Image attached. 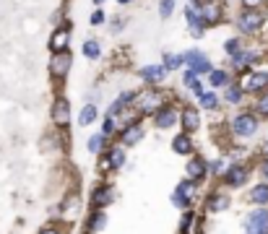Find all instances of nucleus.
Masks as SVG:
<instances>
[{"label": "nucleus", "instance_id": "18", "mask_svg": "<svg viewBox=\"0 0 268 234\" xmlns=\"http://www.w3.org/2000/svg\"><path fill=\"white\" fill-rule=\"evenodd\" d=\"M188 174H190L193 180H203V174H206V164L200 161V159H190V161H188Z\"/></svg>", "mask_w": 268, "mask_h": 234}, {"label": "nucleus", "instance_id": "16", "mask_svg": "<svg viewBox=\"0 0 268 234\" xmlns=\"http://www.w3.org/2000/svg\"><path fill=\"white\" fill-rule=\"evenodd\" d=\"M172 149L177 151V154H190L193 151V140L183 133V135H177V138H172Z\"/></svg>", "mask_w": 268, "mask_h": 234}, {"label": "nucleus", "instance_id": "4", "mask_svg": "<svg viewBox=\"0 0 268 234\" xmlns=\"http://www.w3.org/2000/svg\"><path fill=\"white\" fill-rule=\"evenodd\" d=\"M232 128H234L237 135H253V133L258 130V120H255L253 114H237L234 123H232Z\"/></svg>", "mask_w": 268, "mask_h": 234}, {"label": "nucleus", "instance_id": "17", "mask_svg": "<svg viewBox=\"0 0 268 234\" xmlns=\"http://www.w3.org/2000/svg\"><path fill=\"white\" fill-rule=\"evenodd\" d=\"M250 200L258 203V206H265V203H268V185H265V182L253 187V190H250Z\"/></svg>", "mask_w": 268, "mask_h": 234}, {"label": "nucleus", "instance_id": "40", "mask_svg": "<svg viewBox=\"0 0 268 234\" xmlns=\"http://www.w3.org/2000/svg\"><path fill=\"white\" fill-rule=\"evenodd\" d=\"M263 180H265V185H268V159L263 161Z\"/></svg>", "mask_w": 268, "mask_h": 234}, {"label": "nucleus", "instance_id": "39", "mask_svg": "<svg viewBox=\"0 0 268 234\" xmlns=\"http://www.w3.org/2000/svg\"><path fill=\"white\" fill-rule=\"evenodd\" d=\"M112 130H115V123L107 120V123H104V133H112Z\"/></svg>", "mask_w": 268, "mask_h": 234}, {"label": "nucleus", "instance_id": "6", "mask_svg": "<svg viewBox=\"0 0 268 234\" xmlns=\"http://www.w3.org/2000/svg\"><path fill=\"white\" fill-rule=\"evenodd\" d=\"M188 65H190V70L198 76V73H209L211 70V65H209V60L203 57V52H198V50H193V52H185V57H183Z\"/></svg>", "mask_w": 268, "mask_h": 234}, {"label": "nucleus", "instance_id": "38", "mask_svg": "<svg viewBox=\"0 0 268 234\" xmlns=\"http://www.w3.org/2000/svg\"><path fill=\"white\" fill-rule=\"evenodd\" d=\"M104 21V16H102V11H97L94 16H92V23H102Z\"/></svg>", "mask_w": 268, "mask_h": 234}, {"label": "nucleus", "instance_id": "25", "mask_svg": "<svg viewBox=\"0 0 268 234\" xmlns=\"http://www.w3.org/2000/svg\"><path fill=\"white\" fill-rule=\"evenodd\" d=\"M209 81H211V86H224V83L229 81V76L224 73V70H211Z\"/></svg>", "mask_w": 268, "mask_h": 234}, {"label": "nucleus", "instance_id": "35", "mask_svg": "<svg viewBox=\"0 0 268 234\" xmlns=\"http://www.w3.org/2000/svg\"><path fill=\"white\" fill-rule=\"evenodd\" d=\"M242 3H245V8H248V11H255V8L263 3V0H242Z\"/></svg>", "mask_w": 268, "mask_h": 234}, {"label": "nucleus", "instance_id": "3", "mask_svg": "<svg viewBox=\"0 0 268 234\" xmlns=\"http://www.w3.org/2000/svg\"><path fill=\"white\" fill-rule=\"evenodd\" d=\"M71 63H73V57H71V50H68V52H57V55H52V60H50V73H52L55 78H63V76H68V70H71Z\"/></svg>", "mask_w": 268, "mask_h": 234}, {"label": "nucleus", "instance_id": "9", "mask_svg": "<svg viewBox=\"0 0 268 234\" xmlns=\"http://www.w3.org/2000/svg\"><path fill=\"white\" fill-rule=\"evenodd\" d=\"M265 86H268V73H253V76L245 78V83H242L245 91H260Z\"/></svg>", "mask_w": 268, "mask_h": 234}, {"label": "nucleus", "instance_id": "5", "mask_svg": "<svg viewBox=\"0 0 268 234\" xmlns=\"http://www.w3.org/2000/svg\"><path fill=\"white\" fill-rule=\"evenodd\" d=\"M193 193H195V185H193V182H183V185L172 193V203H174L177 208H188L190 200H193Z\"/></svg>", "mask_w": 268, "mask_h": 234}, {"label": "nucleus", "instance_id": "2", "mask_svg": "<svg viewBox=\"0 0 268 234\" xmlns=\"http://www.w3.org/2000/svg\"><path fill=\"white\" fill-rule=\"evenodd\" d=\"M263 13L255 8V11H245L242 16H240V29L245 32V34H255L260 26H263Z\"/></svg>", "mask_w": 268, "mask_h": 234}, {"label": "nucleus", "instance_id": "44", "mask_svg": "<svg viewBox=\"0 0 268 234\" xmlns=\"http://www.w3.org/2000/svg\"><path fill=\"white\" fill-rule=\"evenodd\" d=\"M198 234H200V231H198Z\"/></svg>", "mask_w": 268, "mask_h": 234}, {"label": "nucleus", "instance_id": "31", "mask_svg": "<svg viewBox=\"0 0 268 234\" xmlns=\"http://www.w3.org/2000/svg\"><path fill=\"white\" fill-rule=\"evenodd\" d=\"M200 104H203L206 109H216V104H219V99L214 97V94H203V97H200Z\"/></svg>", "mask_w": 268, "mask_h": 234}, {"label": "nucleus", "instance_id": "22", "mask_svg": "<svg viewBox=\"0 0 268 234\" xmlns=\"http://www.w3.org/2000/svg\"><path fill=\"white\" fill-rule=\"evenodd\" d=\"M253 60H255V52H237V55H232V63H234L237 68L248 65V63H253Z\"/></svg>", "mask_w": 268, "mask_h": 234}, {"label": "nucleus", "instance_id": "42", "mask_svg": "<svg viewBox=\"0 0 268 234\" xmlns=\"http://www.w3.org/2000/svg\"><path fill=\"white\" fill-rule=\"evenodd\" d=\"M97 3H102V0H97Z\"/></svg>", "mask_w": 268, "mask_h": 234}, {"label": "nucleus", "instance_id": "33", "mask_svg": "<svg viewBox=\"0 0 268 234\" xmlns=\"http://www.w3.org/2000/svg\"><path fill=\"white\" fill-rule=\"evenodd\" d=\"M255 109H258V114H265V117H268V94H265V97L258 102V107H255Z\"/></svg>", "mask_w": 268, "mask_h": 234}, {"label": "nucleus", "instance_id": "13", "mask_svg": "<svg viewBox=\"0 0 268 234\" xmlns=\"http://www.w3.org/2000/svg\"><path fill=\"white\" fill-rule=\"evenodd\" d=\"M138 104H141V109H143V112H159L162 94H143Z\"/></svg>", "mask_w": 268, "mask_h": 234}, {"label": "nucleus", "instance_id": "21", "mask_svg": "<svg viewBox=\"0 0 268 234\" xmlns=\"http://www.w3.org/2000/svg\"><path fill=\"white\" fill-rule=\"evenodd\" d=\"M97 120V107L94 104H88L81 109V125H88V123H94Z\"/></svg>", "mask_w": 268, "mask_h": 234}, {"label": "nucleus", "instance_id": "37", "mask_svg": "<svg viewBox=\"0 0 268 234\" xmlns=\"http://www.w3.org/2000/svg\"><path fill=\"white\" fill-rule=\"evenodd\" d=\"M39 234H60V229H57V226H44Z\"/></svg>", "mask_w": 268, "mask_h": 234}, {"label": "nucleus", "instance_id": "15", "mask_svg": "<svg viewBox=\"0 0 268 234\" xmlns=\"http://www.w3.org/2000/svg\"><path fill=\"white\" fill-rule=\"evenodd\" d=\"M141 135H143V125H141V123H133V125H128V128H125L123 140L133 146V143H138V140H141Z\"/></svg>", "mask_w": 268, "mask_h": 234}, {"label": "nucleus", "instance_id": "28", "mask_svg": "<svg viewBox=\"0 0 268 234\" xmlns=\"http://www.w3.org/2000/svg\"><path fill=\"white\" fill-rule=\"evenodd\" d=\"M102 146H104V135H92V138H88V151H92V154H99Z\"/></svg>", "mask_w": 268, "mask_h": 234}, {"label": "nucleus", "instance_id": "41", "mask_svg": "<svg viewBox=\"0 0 268 234\" xmlns=\"http://www.w3.org/2000/svg\"><path fill=\"white\" fill-rule=\"evenodd\" d=\"M117 3H128V0H117Z\"/></svg>", "mask_w": 268, "mask_h": 234}, {"label": "nucleus", "instance_id": "30", "mask_svg": "<svg viewBox=\"0 0 268 234\" xmlns=\"http://www.w3.org/2000/svg\"><path fill=\"white\" fill-rule=\"evenodd\" d=\"M88 226H92V231H99L104 226V214H102V211H97V214L92 216V224H88Z\"/></svg>", "mask_w": 268, "mask_h": 234}, {"label": "nucleus", "instance_id": "1", "mask_svg": "<svg viewBox=\"0 0 268 234\" xmlns=\"http://www.w3.org/2000/svg\"><path fill=\"white\" fill-rule=\"evenodd\" d=\"M245 231L248 234H268V211L265 208H258L248 216L245 221Z\"/></svg>", "mask_w": 268, "mask_h": 234}, {"label": "nucleus", "instance_id": "23", "mask_svg": "<svg viewBox=\"0 0 268 234\" xmlns=\"http://www.w3.org/2000/svg\"><path fill=\"white\" fill-rule=\"evenodd\" d=\"M83 55L88 57V60H97L99 57V44L92 39V42H83Z\"/></svg>", "mask_w": 268, "mask_h": 234}, {"label": "nucleus", "instance_id": "10", "mask_svg": "<svg viewBox=\"0 0 268 234\" xmlns=\"http://www.w3.org/2000/svg\"><path fill=\"white\" fill-rule=\"evenodd\" d=\"M245 180H248V169H245V167H229L227 174H224V182L232 185V187H240Z\"/></svg>", "mask_w": 268, "mask_h": 234}, {"label": "nucleus", "instance_id": "14", "mask_svg": "<svg viewBox=\"0 0 268 234\" xmlns=\"http://www.w3.org/2000/svg\"><path fill=\"white\" fill-rule=\"evenodd\" d=\"M141 78L143 81H151V83L162 81L164 78V68L162 65H146V68H141Z\"/></svg>", "mask_w": 268, "mask_h": 234}, {"label": "nucleus", "instance_id": "7", "mask_svg": "<svg viewBox=\"0 0 268 234\" xmlns=\"http://www.w3.org/2000/svg\"><path fill=\"white\" fill-rule=\"evenodd\" d=\"M68 42H71V32L68 29H57L52 37H50V50L57 55V52H68Z\"/></svg>", "mask_w": 268, "mask_h": 234}, {"label": "nucleus", "instance_id": "32", "mask_svg": "<svg viewBox=\"0 0 268 234\" xmlns=\"http://www.w3.org/2000/svg\"><path fill=\"white\" fill-rule=\"evenodd\" d=\"M183 63V57H177V55H164V68H177Z\"/></svg>", "mask_w": 268, "mask_h": 234}, {"label": "nucleus", "instance_id": "27", "mask_svg": "<svg viewBox=\"0 0 268 234\" xmlns=\"http://www.w3.org/2000/svg\"><path fill=\"white\" fill-rule=\"evenodd\" d=\"M242 91H245L242 86H229V89H227V94H224V97H227V102L237 104V102L242 99Z\"/></svg>", "mask_w": 268, "mask_h": 234}, {"label": "nucleus", "instance_id": "26", "mask_svg": "<svg viewBox=\"0 0 268 234\" xmlns=\"http://www.w3.org/2000/svg\"><path fill=\"white\" fill-rule=\"evenodd\" d=\"M123 161H125L123 149H115L112 154H109V167H112V169H120V167H123Z\"/></svg>", "mask_w": 268, "mask_h": 234}, {"label": "nucleus", "instance_id": "8", "mask_svg": "<svg viewBox=\"0 0 268 234\" xmlns=\"http://www.w3.org/2000/svg\"><path fill=\"white\" fill-rule=\"evenodd\" d=\"M68 114H71L68 99H57L55 107H52V120H55V125H68Z\"/></svg>", "mask_w": 268, "mask_h": 234}, {"label": "nucleus", "instance_id": "24", "mask_svg": "<svg viewBox=\"0 0 268 234\" xmlns=\"http://www.w3.org/2000/svg\"><path fill=\"white\" fill-rule=\"evenodd\" d=\"M200 13H203V21L206 23H214V21H219V11H216V6H203V8H200Z\"/></svg>", "mask_w": 268, "mask_h": 234}, {"label": "nucleus", "instance_id": "19", "mask_svg": "<svg viewBox=\"0 0 268 234\" xmlns=\"http://www.w3.org/2000/svg\"><path fill=\"white\" fill-rule=\"evenodd\" d=\"M224 208H229V198L227 195H211L209 198V211L211 214H219V211H224Z\"/></svg>", "mask_w": 268, "mask_h": 234}, {"label": "nucleus", "instance_id": "43", "mask_svg": "<svg viewBox=\"0 0 268 234\" xmlns=\"http://www.w3.org/2000/svg\"><path fill=\"white\" fill-rule=\"evenodd\" d=\"M86 234H92V231H86Z\"/></svg>", "mask_w": 268, "mask_h": 234}, {"label": "nucleus", "instance_id": "29", "mask_svg": "<svg viewBox=\"0 0 268 234\" xmlns=\"http://www.w3.org/2000/svg\"><path fill=\"white\" fill-rule=\"evenodd\" d=\"M172 11H174V0H162V3H159V16L162 18H169Z\"/></svg>", "mask_w": 268, "mask_h": 234}, {"label": "nucleus", "instance_id": "12", "mask_svg": "<svg viewBox=\"0 0 268 234\" xmlns=\"http://www.w3.org/2000/svg\"><path fill=\"white\" fill-rule=\"evenodd\" d=\"M92 203L97 206V208H104V206H109L112 203V190L104 185V187H97L94 190V195H92Z\"/></svg>", "mask_w": 268, "mask_h": 234}, {"label": "nucleus", "instance_id": "34", "mask_svg": "<svg viewBox=\"0 0 268 234\" xmlns=\"http://www.w3.org/2000/svg\"><path fill=\"white\" fill-rule=\"evenodd\" d=\"M190 221H195V219H193L190 214H185V216H183V234H188V231H190Z\"/></svg>", "mask_w": 268, "mask_h": 234}, {"label": "nucleus", "instance_id": "20", "mask_svg": "<svg viewBox=\"0 0 268 234\" xmlns=\"http://www.w3.org/2000/svg\"><path fill=\"white\" fill-rule=\"evenodd\" d=\"M183 125H185V130H195L198 128V112L195 109H185L183 112Z\"/></svg>", "mask_w": 268, "mask_h": 234}, {"label": "nucleus", "instance_id": "11", "mask_svg": "<svg viewBox=\"0 0 268 234\" xmlns=\"http://www.w3.org/2000/svg\"><path fill=\"white\" fill-rule=\"evenodd\" d=\"M174 123H177V112L172 107H162L159 112H156V125L159 128H169Z\"/></svg>", "mask_w": 268, "mask_h": 234}, {"label": "nucleus", "instance_id": "36", "mask_svg": "<svg viewBox=\"0 0 268 234\" xmlns=\"http://www.w3.org/2000/svg\"><path fill=\"white\" fill-rule=\"evenodd\" d=\"M227 50H229L232 55H237V50H240V42H237V39H229V42H227Z\"/></svg>", "mask_w": 268, "mask_h": 234}]
</instances>
